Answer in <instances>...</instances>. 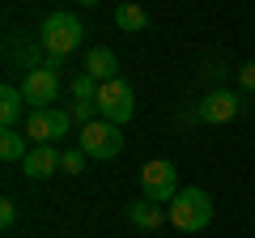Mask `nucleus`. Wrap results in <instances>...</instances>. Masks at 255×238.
Instances as JSON below:
<instances>
[{"mask_svg": "<svg viewBox=\"0 0 255 238\" xmlns=\"http://www.w3.org/2000/svg\"><path fill=\"white\" fill-rule=\"evenodd\" d=\"M81 38H85V26H81V17L68 13V9L51 13V17L43 21V30H38V47H43L47 55H60V60H68V55L81 47Z\"/></svg>", "mask_w": 255, "mask_h": 238, "instance_id": "1", "label": "nucleus"}, {"mask_svg": "<svg viewBox=\"0 0 255 238\" xmlns=\"http://www.w3.org/2000/svg\"><path fill=\"white\" fill-rule=\"evenodd\" d=\"M170 226L174 230H183V234H196V230H204L213 221V200H209V192L204 187H187V192H179L170 200Z\"/></svg>", "mask_w": 255, "mask_h": 238, "instance_id": "2", "label": "nucleus"}, {"mask_svg": "<svg viewBox=\"0 0 255 238\" xmlns=\"http://www.w3.org/2000/svg\"><path fill=\"white\" fill-rule=\"evenodd\" d=\"M98 119H111V123H119L124 128L128 119L136 115V94H132V85L124 81V77H115V81H102L98 85Z\"/></svg>", "mask_w": 255, "mask_h": 238, "instance_id": "3", "label": "nucleus"}, {"mask_svg": "<svg viewBox=\"0 0 255 238\" xmlns=\"http://www.w3.org/2000/svg\"><path fill=\"white\" fill-rule=\"evenodd\" d=\"M77 140H81L85 157H98V162L119 157V149H124V132H119V123H111V119H94V123H85Z\"/></svg>", "mask_w": 255, "mask_h": 238, "instance_id": "4", "label": "nucleus"}, {"mask_svg": "<svg viewBox=\"0 0 255 238\" xmlns=\"http://www.w3.org/2000/svg\"><path fill=\"white\" fill-rule=\"evenodd\" d=\"M68 128H73V111H60V107L30 111V119H26V136L34 145H51V140L68 136Z\"/></svg>", "mask_w": 255, "mask_h": 238, "instance_id": "5", "label": "nucleus"}, {"mask_svg": "<svg viewBox=\"0 0 255 238\" xmlns=\"http://www.w3.org/2000/svg\"><path fill=\"white\" fill-rule=\"evenodd\" d=\"M140 192H145V200L170 204L179 196V170L170 162H145L140 166Z\"/></svg>", "mask_w": 255, "mask_h": 238, "instance_id": "6", "label": "nucleus"}, {"mask_svg": "<svg viewBox=\"0 0 255 238\" xmlns=\"http://www.w3.org/2000/svg\"><path fill=\"white\" fill-rule=\"evenodd\" d=\"M21 94H26V102H30L34 111L51 107V102L60 98V73H55V68H30Z\"/></svg>", "mask_w": 255, "mask_h": 238, "instance_id": "7", "label": "nucleus"}, {"mask_svg": "<svg viewBox=\"0 0 255 238\" xmlns=\"http://www.w3.org/2000/svg\"><path fill=\"white\" fill-rule=\"evenodd\" d=\"M238 107H243V102L230 90H213V94H204V98L196 102V119H200V123H230V119L238 115Z\"/></svg>", "mask_w": 255, "mask_h": 238, "instance_id": "8", "label": "nucleus"}, {"mask_svg": "<svg viewBox=\"0 0 255 238\" xmlns=\"http://www.w3.org/2000/svg\"><path fill=\"white\" fill-rule=\"evenodd\" d=\"M128 221H132L136 230H162V221H170V213H166L157 200H145V196H140L136 204H128Z\"/></svg>", "mask_w": 255, "mask_h": 238, "instance_id": "9", "label": "nucleus"}, {"mask_svg": "<svg viewBox=\"0 0 255 238\" xmlns=\"http://www.w3.org/2000/svg\"><path fill=\"white\" fill-rule=\"evenodd\" d=\"M85 73H90L98 85L102 81H115V77H119V55L111 51V47H94V51L85 55Z\"/></svg>", "mask_w": 255, "mask_h": 238, "instance_id": "10", "label": "nucleus"}, {"mask_svg": "<svg viewBox=\"0 0 255 238\" xmlns=\"http://www.w3.org/2000/svg\"><path fill=\"white\" fill-rule=\"evenodd\" d=\"M21 166H26L30 179H47V174L60 170V153H55L51 145H34V149L26 153V162H21Z\"/></svg>", "mask_w": 255, "mask_h": 238, "instance_id": "11", "label": "nucleus"}, {"mask_svg": "<svg viewBox=\"0 0 255 238\" xmlns=\"http://www.w3.org/2000/svg\"><path fill=\"white\" fill-rule=\"evenodd\" d=\"M21 111H26V94H21V85H4V90H0V119H4V128L17 123Z\"/></svg>", "mask_w": 255, "mask_h": 238, "instance_id": "12", "label": "nucleus"}, {"mask_svg": "<svg viewBox=\"0 0 255 238\" xmlns=\"http://www.w3.org/2000/svg\"><path fill=\"white\" fill-rule=\"evenodd\" d=\"M115 26L124 30V34H140V30H149V13L140 9V4H119L115 9Z\"/></svg>", "mask_w": 255, "mask_h": 238, "instance_id": "13", "label": "nucleus"}, {"mask_svg": "<svg viewBox=\"0 0 255 238\" xmlns=\"http://www.w3.org/2000/svg\"><path fill=\"white\" fill-rule=\"evenodd\" d=\"M0 157H4V162H26V136H21L17 128L0 132Z\"/></svg>", "mask_w": 255, "mask_h": 238, "instance_id": "14", "label": "nucleus"}, {"mask_svg": "<svg viewBox=\"0 0 255 238\" xmlns=\"http://www.w3.org/2000/svg\"><path fill=\"white\" fill-rule=\"evenodd\" d=\"M60 170L64 174H81L85 170V149H68V153H60Z\"/></svg>", "mask_w": 255, "mask_h": 238, "instance_id": "15", "label": "nucleus"}, {"mask_svg": "<svg viewBox=\"0 0 255 238\" xmlns=\"http://www.w3.org/2000/svg\"><path fill=\"white\" fill-rule=\"evenodd\" d=\"M94 115H98V102H94V98H77L73 102V119L81 123V128H85V123H94Z\"/></svg>", "mask_w": 255, "mask_h": 238, "instance_id": "16", "label": "nucleus"}, {"mask_svg": "<svg viewBox=\"0 0 255 238\" xmlns=\"http://www.w3.org/2000/svg\"><path fill=\"white\" fill-rule=\"evenodd\" d=\"M73 98H98V90H94V77L90 73H81L73 81Z\"/></svg>", "mask_w": 255, "mask_h": 238, "instance_id": "17", "label": "nucleus"}, {"mask_svg": "<svg viewBox=\"0 0 255 238\" xmlns=\"http://www.w3.org/2000/svg\"><path fill=\"white\" fill-rule=\"evenodd\" d=\"M238 81H243V90H255V60H247V64L238 68Z\"/></svg>", "mask_w": 255, "mask_h": 238, "instance_id": "18", "label": "nucleus"}, {"mask_svg": "<svg viewBox=\"0 0 255 238\" xmlns=\"http://www.w3.org/2000/svg\"><path fill=\"white\" fill-rule=\"evenodd\" d=\"M13 221H17V209H13V200H0V226L9 230Z\"/></svg>", "mask_w": 255, "mask_h": 238, "instance_id": "19", "label": "nucleus"}, {"mask_svg": "<svg viewBox=\"0 0 255 238\" xmlns=\"http://www.w3.org/2000/svg\"><path fill=\"white\" fill-rule=\"evenodd\" d=\"M77 4H85V9H94V4H98V0H77Z\"/></svg>", "mask_w": 255, "mask_h": 238, "instance_id": "20", "label": "nucleus"}]
</instances>
